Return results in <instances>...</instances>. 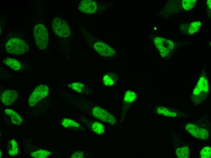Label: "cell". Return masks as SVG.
Listing matches in <instances>:
<instances>
[{
	"instance_id": "1",
	"label": "cell",
	"mask_w": 211,
	"mask_h": 158,
	"mask_svg": "<svg viewBox=\"0 0 211 158\" xmlns=\"http://www.w3.org/2000/svg\"><path fill=\"white\" fill-rule=\"evenodd\" d=\"M65 98L71 106L82 112L99 119L104 109L82 95L66 93Z\"/></svg>"
},
{
	"instance_id": "5",
	"label": "cell",
	"mask_w": 211,
	"mask_h": 158,
	"mask_svg": "<svg viewBox=\"0 0 211 158\" xmlns=\"http://www.w3.org/2000/svg\"><path fill=\"white\" fill-rule=\"evenodd\" d=\"M7 52L11 54H22L27 52L29 50L27 43L19 38H12L8 40L6 44Z\"/></svg>"
},
{
	"instance_id": "23",
	"label": "cell",
	"mask_w": 211,
	"mask_h": 158,
	"mask_svg": "<svg viewBox=\"0 0 211 158\" xmlns=\"http://www.w3.org/2000/svg\"><path fill=\"white\" fill-rule=\"evenodd\" d=\"M136 98V93L131 90L126 92L124 97V100L126 102L131 103Z\"/></svg>"
},
{
	"instance_id": "20",
	"label": "cell",
	"mask_w": 211,
	"mask_h": 158,
	"mask_svg": "<svg viewBox=\"0 0 211 158\" xmlns=\"http://www.w3.org/2000/svg\"><path fill=\"white\" fill-rule=\"evenodd\" d=\"M117 79V77L114 74H105L102 78L104 84L106 86L110 87L112 86Z\"/></svg>"
},
{
	"instance_id": "21",
	"label": "cell",
	"mask_w": 211,
	"mask_h": 158,
	"mask_svg": "<svg viewBox=\"0 0 211 158\" xmlns=\"http://www.w3.org/2000/svg\"><path fill=\"white\" fill-rule=\"evenodd\" d=\"M90 152L85 150H75L70 153L69 157L71 158H84L90 157Z\"/></svg>"
},
{
	"instance_id": "11",
	"label": "cell",
	"mask_w": 211,
	"mask_h": 158,
	"mask_svg": "<svg viewBox=\"0 0 211 158\" xmlns=\"http://www.w3.org/2000/svg\"><path fill=\"white\" fill-rule=\"evenodd\" d=\"M58 122L63 128L69 131L83 133L86 130L84 127L73 118H63L59 120Z\"/></svg>"
},
{
	"instance_id": "9",
	"label": "cell",
	"mask_w": 211,
	"mask_h": 158,
	"mask_svg": "<svg viewBox=\"0 0 211 158\" xmlns=\"http://www.w3.org/2000/svg\"><path fill=\"white\" fill-rule=\"evenodd\" d=\"M154 41L155 44L162 57H167L171 53L173 50L174 45L173 42L169 40L157 37L155 39Z\"/></svg>"
},
{
	"instance_id": "10",
	"label": "cell",
	"mask_w": 211,
	"mask_h": 158,
	"mask_svg": "<svg viewBox=\"0 0 211 158\" xmlns=\"http://www.w3.org/2000/svg\"><path fill=\"white\" fill-rule=\"evenodd\" d=\"M52 29L57 35L65 37L69 36L71 34V30L67 23L62 19L56 17L52 22Z\"/></svg>"
},
{
	"instance_id": "14",
	"label": "cell",
	"mask_w": 211,
	"mask_h": 158,
	"mask_svg": "<svg viewBox=\"0 0 211 158\" xmlns=\"http://www.w3.org/2000/svg\"><path fill=\"white\" fill-rule=\"evenodd\" d=\"M97 4L91 0L82 1L79 5V10L82 12L88 14L94 12L97 9Z\"/></svg>"
},
{
	"instance_id": "18",
	"label": "cell",
	"mask_w": 211,
	"mask_h": 158,
	"mask_svg": "<svg viewBox=\"0 0 211 158\" xmlns=\"http://www.w3.org/2000/svg\"><path fill=\"white\" fill-rule=\"evenodd\" d=\"M53 152L46 150L39 149L32 152L30 155L32 157L36 158H45L53 155Z\"/></svg>"
},
{
	"instance_id": "2",
	"label": "cell",
	"mask_w": 211,
	"mask_h": 158,
	"mask_svg": "<svg viewBox=\"0 0 211 158\" xmlns=\"http://www.w3.org/2000/svg\"><path fill=\"white\" fill-rule=\"evenodd\" d=\"M209 85L205 74H202L191 95V99L194 104L199 105L204 101L209 95Z\"/></svg>"
},
{
	"instance_id": "15",
	"label": "cell",
	"mask_w": 211,
	"mask_h": 158,
	"mask_svg": "<svg viewBox=\"0 0 211 158\" xmlns=\"http://www.w3.org/2000/svg\"><path fill=\"white\" fill-rule=\"evenodd\" d=\"M68 86L74 91L85 95L90 94L92 92V90L82 82H74Z\"/></svg>"
},
{
	"instance_id": "17",
	"label": "cell",
	"mask_w": 211,
	"mask_h": 158,
	"mask_svg": "<svg viewBox=\"0 0 211 158\" xmlns=\"http://www.w3.org/2000/svg\"><path fill=\"white\" fill-rule=\"evenodd\" d=\"M5 112L10 117L12 123L16 125H20L23 123V120L20 115L15 111L7 108Z\"/></svg>"
},
{
	"instance_id": "8",
	"label": "cell",
	"mask_w": 211,
	"mask_h": 158,
	"mask_svg": "<svg viewBox=\"0 0 211 158\" xmlns=\"http://www.w3.org/2000/svg\"><path fill=\"white\" fill-rule=\"evenodd\" d=\"M154 112L158 114L172 118H187L189 115L175 108L166 106H157Z\"/></svg>"
},
{
	"instance_id": "16",
	"label": "cell",
	"mask_w": 211,
	"mask_h": 158,
	"mask_svg": "<svg viewBox=\"0 0 211 158\" xmlns=\"http://www.w3.org/2000/svg\"><path fill=\"white\" fill-rule=\"evenodd\" d=\"M6 148L7 153L12 157L16 156L20 151L18 141L14 138H10L9 140Z\"/></svg>"
},
{
	"instance_id": "19",
	"label": "cell",
	"mask_w": 211,
	"mask_h": 158,
	"mask_svg": "<svg viewBox=\"0 0 211 158\" xmlns=\"http://www.w3.org/2000/svg\"><path fill=\"white\" fill-rule=\"evenodd\" d=\"M3 62L5 65L15 70H18L21 68L20 63L15 59L7 58L3 60Z\"/></svg>"
},
{
	"instance_id": "13",
	"label": "cell",
	"mask_w": 211,
	"mask_h": 158,
	"mask_svg": "<svg viewBox=\"0 0 211 158\" xmlns=\"http://www.w3.org/2000/svg\"><path fill=\"white\" fill-rule=\"evenodd\" d=\"M18 97V93L16 90H7L2 94L1 100L4 105L8 106L14 103Z\"/></svg>"
},
{
	"instance_id": "26",
	"label": "cell",
	"mask_w": 211,
	"mask_h": 158,
	"mask_svg": "<svg viewBox=\"0 0 211 158\" xmlns=\"http://www.w3.org/2000/svg\"><path fill=\"white\" fill-rule=\"evenodd\" d=\"M207 5L209 7L210 9H211V0H208L207 1Z\"/></svg>"
},
{
	"instance_id": "24",
	"label": "cell",
	"mask_w": 211,
	"mask_h": 158,
	"mask_svg": "<svg viewBox=\"0 0 211 158\" xmlns=\"http://www.w3.org/2000/svg\"><path fill=\"white\" fill-rule=\"evenodd\" d=\"M195 0H184L182 1V6L186 10L192 9L195 6L196 2Z\"/></svg>"
},
{
	"instance_id": "22",
	"label": "cell",
	"mask_w": 211,
	"mask_h": 158,
	"mask_svg": "<svg viewBox=\"0 0 211 158\" xmlns=\"http://www.w3.org/2000/svg\"><path fill=\"white\" fill-rule=\"evenodd\" d=\"M201 25V22L199 21H195L191 23L188 30L189 34L192 35L197 32L199 29Z\"/></svg>"
},
{
	"instance_id": "25",
	"label": "cell",
	"mask_w": 211,
	"mask_h": 158,
	"mask_svg": "<svg viewBox=\"0 0 211 158\" xmlns=\"http://www.w3.org/2000/svg\"><path fill=\"white\" fill-rule=\"evenodd\" d=\"M211 156V149L209 146L204 147L200 152V157L201 158H210Z\"/></svg>"
},
{
	"instance_id": "12",
	"label": "cell",
	"mask_w": 211,
	"mask_h": 158,
	"mask_svg": "<svg viewBox=\"0 0 211 158\" xmlns=\"http://www.w3.org/2000/svg\"><path fill=\"white\" fill-rule=\"evenodd\" d=\"M93 48L99 55L109 57L115 54L116 52L111 47L101 42H98L93 44Z\"/></svg>"
},
{
	"instance_id": "4",
	"label": "cell",
	"mask_w": 211,
	"mask_h": 158,
	"mask_svg": "<svg viewBox=\"0 0 211 158\" xmlns=\"http://www.w3.org/2000/svg\"><path fill=\"white\" fill-rule=\"evenodd\" d=\"M33 35L35 43L39 48L45 49L48 45L49 36L45 26L42 24L35 26L33 28Z\"/></svg>"
},
{
	"instance_id": "3",
	"label": "cell",
	"mask_w": 211,
	"mask_h": 158,
	"mask_svg": "<svg viewBox=\"0 0 211 158\" xmlns=\"http://www.w3.org/2000/svg\"><path fill=\"white\" fill-rule=\"evenodd\" d=\"M187 123L185 126L186 130L193 137L203 140H206L209 137V126H208L206 123H203L204 121L199 120Z\"/></svg>"
},
{
	"instance_id": "7",
	"label": "cell",
	"mask_w": 211,
	"mask_h": 158,
	"mask_svg": "<svg viewBox=\"0 0 211 158\" xmlns=\"http://www.w3.org/2000/svg\"><path fill=\"white\" fill-rule=\"evenodd\" d=\"M49 91V88L45 85H40L37 87L31 94L28 100V105L33 107L40 100L45 98Z\"/></svg>"
},
{
	"instance_id": "6",
	"label": "cell",
	"mask_w": 211,
	"mask_h": 158,
	"mask_svg": "<svg viewBox=\"0 0 211 158\" xmlns=\"http://www.w3.org/2000/svg\"><path fill=\"white\" fill-rule=\"evenodd\" d=\"M73 119L91 132L99 135H102L105 132L104 126L99 122L83 116L75 117Z\"/></svg>"
}]
</instances>
